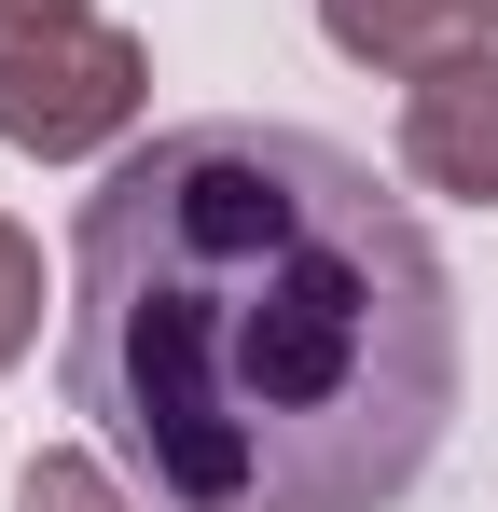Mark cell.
Masks as SVG:
<instances>
[{"label":"cell","mask_w":498,"mask_h":512,"mask_svg":"<svg viewBox=\"0 0 498 512\" xmlns=\"http://www.w3.org/2000/svg\"><path fill=\"white\" fill-rule=\"evenodd\" d=\"M28 333H42V250H28V222H0V374L28 360Z\"/></svg>","instance_id":"8992f818"},{"label":"cell","mask_w":498,"mask_h":512,"mask_svg":"<svg viewBox=\"0 0 498 512\" xmlns=\"http://www.w3.org/2000/svg\"><path fill=\"white\" fill-rule=\"evenodd\" d=\"M70 14H97V0H0V28H70Z\"/></svg>","instance_id":"52a82bcc"},{"label":"cell","mask_w":498,"mask_h":512,"mask_svg":"<svg viewBox=\"0 0 498 512\" xmlns=\"http://www.w3.org/2000/svg\"><path fill=\"white\" fill-rule=\"evenodd\" d=\"M70 416L153 512H402L457 429V263L319 125H153L70 222Z\"/></svg>","instance_id":"6da1fadb"},{"label":"cell","mask_w":498,"mask_h":512,"mask_svg":"<svg viewBox=\"0 0 498 512\" xmlns=\"http://www.w3.org/2000/svg\"><path fill=\"white\" fill-rule=\"evenodd\" d=\"M319 42L346 56V70L415 84V70H443V56L498 42V0H319Z\"/></svg>","instance_id":"277c9868"},{"label":"cell","mask_w":498,"mask_h":512,"mask_svg":"<svg viewBox=\"0 0 498 512\" xmlns=\"http://www.w3.org/2000/svg\"><path fill=\"white\" fill-rule=\"evenodd\" d=\"M402 167L429 194H457V208H498V42L402 84Z\"/></svg>","instance_id":"3957f363"},{"label":"cell","mask_w":498,"mask_h":512,"mask_svg":"<svg viewBox=\"0 0 498 512\" xmlns=\"http://www.w3.org/2000/svg\"><path fill=\"white\" fill-rule=\"evenodd\" d=\"M14 512H153L111 457H70V443H42L28 471H14Z\"/></svg>","instance_id":"5b68a950"},{"label":"cell","mask_w":498,"mask_h":512,"mask_svg":"<svg viewBox=\"0 0 498 512\" xmlns=\"http://www.w3.org/2000/svg\"><path fill=\"white\" fill-rule=\"evenodd\" d=\"M139 111H153V42H139V28H111V14L0 28V153L83 167V153H111Z\"/></svg>","instance_id":"7a4b0ae2"}]
</instances>
